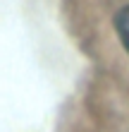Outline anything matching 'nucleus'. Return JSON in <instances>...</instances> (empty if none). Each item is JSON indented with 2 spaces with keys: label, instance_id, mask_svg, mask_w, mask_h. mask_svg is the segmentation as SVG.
Instances as JSON below:
<instances>
[{
  "label": "nucleus",
  "instance_id": "nucleus-1",
  "mask_svg": "<svg viewBox=\"0 0 129 132\" xmlns=\"http://www.w3.org/2000/svg\"><path fill=\"white\" fill-rule=\"evenodd\" d=\"M115 29H117L120 41L124 43V48H127V53H129V5L122 7V10L117 12V17H115Z\"/></svg>",
  "mask_w": 129,
  "mask_h": 132
}]
</instances>
